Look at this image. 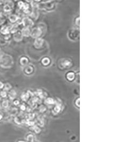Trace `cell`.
Here are the masks:
<instances>
[{
    "mask_svg": "<svg viewBox=\"0 0 133 142\" xmlns=\"http://www.w3.org/2000/svg\"><path fill=\"white\" fill-rule=\"evenodd\" d=\"M28 98V94L27 93H25L21 95V99H23V100H26V99H27Z\"/></svg>",
    "mask_w": 133,
    "mask_h": 142,
    "instance_id": "7402d4cb",
    "label": "cell"
},
{
    "mask_svg": "<svg viewBox=\"0 0 133 142\" xmlns=\"http://www.w3.org/2000/svg\"><path fill=\"white\" fill-rule=\"evenodd\" d=\"M17 93L14 90H11L9 92V94H7V96H9V98L11 99H14L15 98Z\"/></svg>",
    "mask_w": 133,
    "mask_h": 142,
    "instance_id": "9a60e30c",
    "label": "cell"
},
{
    "mask_svg": "<svg viewBox=\"0 0 133 142\" xmlns=\"http://www.w3.org/2000/svg\"><path fill=\"white\" fill-rule=\"evenodd\" d=\"M52 2H47L45 4V7L47 10H50L51 9H52L54 7V4L52 3H51Z\"/></svg>",
    "mask_w": 133,
    "mask_h": 142,
    "instance_id": "2e32d148",
    "label": "cell"
},
{
    "mask_svg": "<svg viewBox=\"0 0 133 142\" xmlns=\"http://www.w3.org/2000/svg\"><path fill=\"white\" fill-rule=\"evenodd\" d=\"M72 62L69 59H62L59 62V66L62 69H66L71 67Z\"/></svg>",
    "mask_w": 133,
    "mask_h": 142,
    "instance_id": "3957f363",
    "label": "cell"
},
{
    "mask_svg": "<svg viewBox=\"0 0 133 142\" xmlns=\"http://www.w3.org/2000/svg\"><path fill=\"white\" fill-rule=\"evenodd\" d=\"M42 31L38 27H37L34 28L32 30H31L30 35L33 38H37L42 35Z\"/></svg>",
    "mask_w": 133,
    "mask_h": 142,
    "instance_id": "5b68a950",
    "label": "cell"
},
{
    "mask_svg": "<svg viewBox=\"0 0 133 142\" xmlns=\"http://www.w3.org/2000/svg\"><path fill=\"white\" fill-rule=\"evenodd\" d=\"M76 77H77V78H79V73H78V75H77V76H76ZM76 80L77 82H78V83H79V79H78V80H77V79H76Z\"/></svg>",
    "mask_w": 133,
    "mask_h": 142,
    "instance_id": "484cf974",
    "label": "cell"
},
{
    "mask_svg": "<svg viewBox=\"0 0 133 142\" xmlns=\"http://www.w3.org/2000/svg\"><path fill=\"white\" fill-rule=\"evenodd\" d=\"M22 38L23 36L21 33V31H17L16 33L14 34V39L15 42H19L21 41Z\"/></svg>",
    "mask_w": 133,
    "mask_h": 142,
    "instance_id": "52a82bcc",
    "label": "cell"
},
{
    "mask_svg": "<svg viewBox=\"0 0 133 142\" xmlns=\"http://www.w3.org/2000/svg\"><path fill=\"white\" fill-rule=\"evenodd\" d=\"M49 63H50V60L49 57H44V58L42 60V64L44 66H47V65H49Z\"/></svg>",
    "mask_w": 133,
    "mask_h": 142,
    "instance_id": "5bb4252c",
    "label": "cell"
},
{
    "mask_svg": "<svg viewBox=\"0 0 133 142\" xmlns=\"http://www.w3.org/2000/svg\"><path fill=\"white\" fill-rule=\"evenodd\" d=\"M4 84L1 82V81H0V89H3L4 87Z\"/></svg>",
    "mask_w": 133,
    "mask_h": 142,
    "instance_id": "603a6c76",
    "label": "cell"
},
{
    "mask_svg": "<svg viewBox=\"0 0 133 142\" xmlns=\"http://www.w3.org/2000/svg\"><path fill=\"white\" fill-rule=\"evenodd\" d=\"M34 71V67L32 65H27L25 66L24 72L26 75H30L33 73Z\"/></svg>",
    "mask_w": 133,
    "mask_h": 142,
    "instance_id": "9c48e42d",
    "label": "cell"
},
{
    "mask_svg": "<svg viewBox=\"0 0 133 142\" xmlns=\"http://www.w3.org/2000/svg\"><path fill=\"white\" fill-rule=\"evenodd\" d=\"M79 30L78 29H72L68 32V37L72 41H77L79 39Z\"/></svg>",
    "mask_w": 133,
    "mask_h": 142,
    "instance_id": "7a4b0ae2",
    "label": "cell"
},
{
    "mask_svg": "<svg viewBox=\"0 0 133 142\" xmlns=\"http://www.w3.org/2000/svg\"><path fill=\"white\" fill-rule=\"evenodd\" d=\"M0 96H1L2 98H6L7 96V94L5 91H2L0 92Z\"/></svg>",
    "mask_w": 133,
    "mask_h": 142,
    "instance_id": "ffe728a7",
    "label": "cell"
},
{
    "mask_svg": "<svg viewBox=\"0 0 133 142\" xmlns=\"http://www.w3.org/2000/svg\"><path fill=\"white\" fill-rule=\"evenodd\" d=\"M22 23L23 26H24V27H27L29 28L32 27L34 25V22L32 20L28 17L23 18L22 20Z\"/></svg>",
    "mask_w": 133,
    "mask_h": 142,
    "instance_id": "277c9868",
    "label": "cell"
},
{
    "mask_svg": "<svg viewBox=\"0 0 133 142\" xmlns=\"http://www.w3.org/2000/svg\"><path fill=\"white\" fill-rule=\"evenodd\" d=\"M21 33L22 35L23 36L25 37H28L30 35V33L31 30H30L29 28L27 27H23L21 31Z\"/></svg>",
    "mask_w": 133,
    "mask_h": 142,
    "instance_id": "30bf717a",
    "label": "cell"
},
{
    "mask_svg": "<svg viewBox=\"0 0 133 142\" xmlns=\"http://www.w3.org/2000/svg\"><path fill=\"white\" fill-rule=\"evenodd\" d=\"M28 62H29V60H28L27 57H22L20 58V64L21 65H22V66H26L27 65Z\"/></svg>",
    "mask_w": 133,
    "mask_h": 142,
    "instance_id": "7c38bea8",
    "label": "cell"
},
{
    "mask_svg": "<svg viewBox=\"0 0 133 142\" xmlns=\"http://www.w3.org/2000/svg\"><path fill=\"white\" fill-rule=\"evenodd\" d=\"M11 87H12L10 84L7 83L6 84H4L3 89H4V91H9L10 89H11Z\"/></svg>",
    "mask_w": 133,
    "mask_h": 142,
    "instance_id": "d6986e66",
    "label": "cell"
},
{
    "mask_svg": "<svg viewBox=\"0 0 133 142\" xmlns=\"http://www.w3.org/2000/svg\"><path fill=\"white\" fill-rule=\"evenodd\" d=\"M14 64L12 57L7 54H3L0 56V66L5 69L10 68Z\"/></svg>",
    "mask_w": 133,
    "mask_h": 142,
    "instance_id": "6da1fadb",
    "label": "cell"
},
{
    "mask_svg": "<svg viewBox=\"0 0 133 142\" xmlns=\"http://www.w3.org/2000/svg\"><path fill=\"white\" fill-rule=\"evenodd\" d=\"M44 44V40L41 38H36L34 42V46L36 49H40Z\"/></svg>",
    "mask_w": 133,
    "mask_h": 142,
    "instance_id": "8992f818",
    "label": "cell"
},
{
    "mask_svg": "<svg viewBox=\"0 0 133 142\" xmlns=\"http://www.w3.org/2000/svg\"><path fill=\"white\" fill-rule=\"evenodd\" d=\"M76 75L74 72H69L66 74L67 79L69 81H72L75 79Z\"/></svg>",
    "mask_w": 133,
    "mask_h": 142,
    "instance_id": "8fae6325",
    "label": "cell"
},
{
    "mask_svg": "<svg viewBox=\"0 0 133 142\" xmlns=\"http://www.w3.org/2000/svg\"><path fill=\"white\" fill-rule=\"evenodd\" d=\"M0 32L4 36L8 35L10 33V27L7 26H2L1 29H0Z\"/></svg>",
    "mask_w": 133,
    "mask_h": 142,
    "instance_id": "ba28073f",
    "label": "cell"
},
{
    "mask_svg": "<svg viewBox=\"0 0 133 142\" xmlns=\"http://www.w3.org/2000/svg\"><path fill=\"white\" fill-rule=\"evenodd\" d=\"M14 105H15V106H17V105L19 104V101H18V100H15L14 102Z\"/></svg>",
    "mask_w": 133,
    "mask_h": 142,
    "instance_id": "cb8c5ba5",
    "label": "cell"
},
{
    "mask_svg": "<svg viewBox=\"0 0 133 142\" xmlns=\"http://www.w3.org/2000/svg\"><path fill=\"white\" fill-rule=\"evenodd\" d=\"M75 23L77 26H79V17H78L75 19Z\"/></svg>",
    "mask_w": 133,
    "mask_h": 142,
    "instance_id": "44dd1931",
    "label": "cell"
},
{
    "mask_svg": "<svg viewBox=\"0 0 133 142\" xmlns=\"http://www.w3.org/2000/svg\"><path fill=\"white\" fill-rule=\"evenodd\" d=\"M12 10L11 6H10L9 4H5L3 7V10L5 12H9L11 11Z\"/></svg>",
    "mask_w": 133,
    "mask_h": 142,
    "instance_id": "e0dca14e",
    "label": "cell"
},
{
    "mask_svg": "<svg viewBox=\"0 0 133 142\" xmlns=\"http://www.w3.org/2000/svg\"><path fill=\"white\" fill-rule=\"evenodd\" d=\"M18 19H19V17L15 14H11L9 17V20L11 23L16 22Z\"/></svg>",
    "mask_w": 133,
    "mask_h": 142,
    "instance_id": "4fadbf2b",
    "label": "cell"
},
{
    "mask_svg": "<svg viewBox=\"0 0 133 142\" xmlns=\"http://www.w3.org/2000/svg\"><path fill=\"white\" fill-rule=\"evenodd\" d=\"M3 115H2V114H0V121H1L3 119Z\"/></svg>",
    "mask_w": 133,
    "mask_h": 142,
    "instance_id": "d4e9b609",
    "label": "cell"
},
{
    "mask_svg": "<svg viewBox=\"0 0 133 142\" xmlns=\"http://www.w3.org/2000/svg\"><path fill=\"white\" fill-rule=\"evenodd\" d=\"M2 106L4 108H7L9 106V101L7 99H4L2 102Z\"/></svg>",
    "mask_w": 133,
    "mask_h": 142,
    "instance_id": "ac0fdd59",
    "label": "cell"
}]
</instances>
